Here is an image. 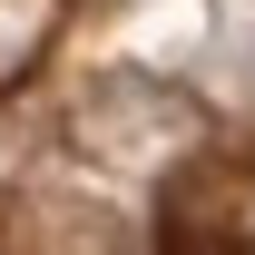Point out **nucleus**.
I'll use <instances>...</instances> for the list:
<instances>
[{"instance_id":"f257e3e1","label":"nucleus","mask_w":255,"mask_h":255,"mask_svg":"<svg viewBox=\"0 0 255 255\" xmlns=\"http://www.w3.org/2000/svg\"><path fill=\"white\" fill-rule=\"evenodd\" d=\"M59 39V0H0V89L30 79V59Z\"/></svg>"}]
</instances>
